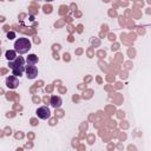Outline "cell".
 Segmentation results:
<instances>
[{
	"mask_svg": "<svg viewBox=\"0 0 151 151\" xmlns=\"http://www.w3.org/2000/svg\"><path fill=\"white\" fill-rule=\"evenodd\" d=\"M29 48H31V41L27 38H19L14 42V51L19 54L27 53Z\"/></svg>",
	"mask_w": 151,
	"mask_h": 151,
	"instance_id": "6da1fadb",
	"label": "cell"
},
{
	"mask_svg": "<svg viewBox=\"0 0 151 151\" xmlns=\"http://www.w3.org/2000/svg\"><path fill=\"white\" fill-rule=\"evenodd\" d=\"M25 72L28 79H34L38 76V68L34 65H27L25 66Z\"/></svg>",
	"mask_w": 151,
	"mask_h": 151,
	"instance_id": "7a4b0ae2",
	"label": "cell"
},
{
	"mask_svg": "<svg viewBox=\"0 0 151 151\" xmlns=\"http://www.w3.org/2000/svg\"><path fill=\"white\" fill-rule=\"evenodd\" d=\"M37 116L40 118V119H48L50 116H51V111L47 106H41L37 110Z\"/></svg>",
	"mask_w": 151,
	"mask_h": 151,
	"instance_id": "3957f363",
	"label": "cell"
},
{
	"mask_svg": "<svg viewBox=\"0 0 151 151\" xmlns=\"http://www.w3.org/2000/svg\"><path fill=\"white\" fill-rule=\"evenodd\" d=\"M6 86H7L8 88H11V90L17 88V87L19 86V80H18V78L14 77V76L7 77V78H6Z\"/></svg>",
	"mask_w": 151,
	"mask_h": 151,
	"instance_id": "277c9868",
	"label": "cell"
},
{
	"mask_svg": "<svg viewBox=\"0 0 151 151\" xmlns=\"http://www.w3.org/2000/svg\"><path fill=\"white\" fill-rule=\"evenodd\" d=\"M24 64H25V59L22 57H17L13 61H8V66L11 70L13 67H17V66H24Z\"/></svg>",
	"mask_w": 151,
	"mask_h": 151,
	"instance_id": "5b68a950",
	"label": "cell"
},
{
	"mask_svg": "<svg viewBox=\"0 0 151 151\" xmlns=\"http://www.w3.org/2000/svg\"><path fill=\"white\" fill-rule=\"evenodd\" d=\"M50 103H51V105H52L53 107L58 109V107H60V106H61V104H63V99H61L59 96H52V97H51Z\"/></svg>",
	"mask_w": 151,
	"mask_h": 151,
	"instance_id": "8992f818",
	"label": "cell"
},
{
	"mask_svg": "<svg viewBox=\"0 0 151 151\" xmlns=\"http://www.w3.org/2000/svg\"><path fill=\"white\" fill-rule=\"evenodd\" d=\"M5 57H6V59H7L8 61H13V60L17 58V52H15L14 50H8V51H6Z\"/></svg>",
	"mask_w": 151,
	"mask_h": 151,
	"instance_id": "52a82bcc",
	"label": "cell"
},
{
	"mask_svg": "<svg viewBox=\"0 0 151 151\" xmlns=\"http://www.w3.org/2000/svg\"><path fill=\"white\" fill-rule=\"evenodd\" d=\"M26 63H27V65H35L38 63V57L35 54H28Z\"/></svg>",
	"mask_w": 151,
	"mask_h": 151,
	"instance_id": "ba28073f",
	"label": "cell"
},
{
	"mask_svg": "<svg viewBox=\"0 0 151 151\" xmlns=\"http://www.w3.org/2000/svg\"><path fill=\"white\" fill-rule=\"evenodd\" d=\"M14 37H15V33H14V32H8V33H7V38H8L9 40L14 39Z\"/></svg>",
	"mask_w": 151,
	"mask_h": 151,
	"instance_id": "9c48e42d",
	"label": "cell"
}]
</instances>
